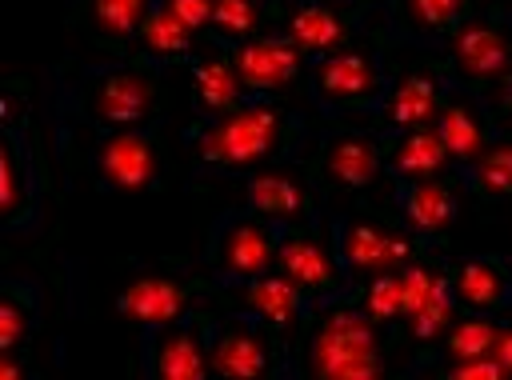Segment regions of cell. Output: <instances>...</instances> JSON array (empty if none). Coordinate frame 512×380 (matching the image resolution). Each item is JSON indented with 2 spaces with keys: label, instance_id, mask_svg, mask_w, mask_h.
<instances>
[{
  "label": "cell",
  "instance_id": "obj_1",
  "mask_svg": "<svg viewBox=\"0 0 512 380\" xmlns=\"http://www.w3.org/2000/svg\"><path fill=\"white\" fill-rule=\"evenodd\" d=\"M304 116L280 100H260L248 96L240 108L224 112V116H208L196 120L184 136L196 172H212V176H244L268 164H280L284 156H292L304 140Z\"/></svg>",
  "mask_w": 512,
  "mask_h": 380
},
{
  "label": "cell",
  "instance_id": "obj_2",
  "mask_svg": "<svg viewBox=\"0 0 512 380\" xmlns=\"http://www.w3.org/2000/svg\"><path fill=\"white\" fill-rule=\"evenodd\" d=\"M388 340L392 332L368 320L352 292L336 296L308 316L300 336V372L324 380H376L388 372Z\"/></svg>",
  "mask_w": 512,
  "mask_h": 380
},
{
  "label": "cell",
  "instance_id": "obj_3",
  "mask_svg": "<svg viewBox=\"0 0 512 380\" xmlns=\"http://www.w3.org/2000/svg\"><path fill=\"white\" fill-rule=\"evenodd\" d=\"M76 104H80V116L100 132L148 128L160 116L164 84L148 64V56H128L120 64L88 72L84 84L76 88Z\"/></svg>",
  "mask_w": 512,
  "mask_h": 380
},
{
  "label": "cell",
  "instance_id": "obj_4",
  "mask_svg": "<svg viewBox=\"0 0 512 380\" xmlns=\"http://www.w3.org/2000/svg\"><path fill=\"white\" fill-rule=\"evenodd\" d=\"M204 320L208 336V360L212 376L224 380H264V376H284L292 368V344L280 340L272 328L244 312H224V308H196Z\"/></svg>",
  "mask_w": 512,
  "mask_h": 380
},
{
  "label": "cell",
  "instance_id": "obj_5",
  "mask_svg": "<svg viewBox=\"0 0 512 380\" xmlns=\"http://www.w3.org/2000/svg\"><path fill=\"white\" fill-rule=\"evenodd\" d=\"M400 276H404V320H400L396 336L404 344L420 348L412 368H424L440 352V340L460 312V304L452 296V260L440 252V244H432L416 260H408L400 268Z\"/></svg>",
  "mask_w": 512,
  "mask_h": 380
},
{
  "label": "cell",
  "instance_id": "obj_6",
  "mask_svg": "<svg viewBox=\"0 0 512 380\" xmlns=\"http://www.w3.org/2000/svg\"><path fill=\"white\" fill-rule=\"evenodd\" d=\"M308 84H312V100L328 116H368L372 120L388 96L392 68L376 48L352 40L328 56H316L308 64Z\"/></svg>",
  "mask_w": 512,
  "mask_h": 380
},
{
  "label": "cell",
  "instance_id": "obj_7",
  "mask_svg": "<svg viewBox=\"0 0 512 380\" xmlns=\"http://www.w3.org/2000/svg\"><path fill=\"white\" fill-rule=\"evenodd\" d=\"M332 248L336 260L348 276V284H364L376 272H396L408 260H416L424 248H432V240L416 236L404 220L392 224L384 216H332Z\"/></svg>",
  "mask_w": 512,
  "mask_h": 380
},
{
  "label": "cell",
  "instance_id": "obj_8",
  "mask_svg": "<svg viewBox=\"0 0 512 380\" xmlns=\"http://www.w3.org/2000/svg\"><path fill=\"white\" fill-rule=\"evenodd\" d=\"M444 64L456 84L488 88L512 76V4L472 8L444 44Z\"/></svg>",
  "mask_w": 512,
  "mask_h": 380
},
{
  "label": "cell",
  "instance_id": "obj_9",
  "mask_svg": "<svg viewBox=\"0 0 512 380\" xmlns=\"http://www.w3.org/2000/svg\"><path fill=\"white\" fill-rule=\"evenodd\" d=\"M212 288H216L212 272H196L184 264L148 268L116 292V312L140 328H160V324H176L192 316L196 308H204Z\"/></svg>",
  "mask_w": 512,
  "mask_h": 380
},
{
  "label": "cell",
  "instance_id": "obj_10",
  "mask_svg": "<svg viewBox=\"0 0 512 380\" xmlns=\"http://www.w3.org/2000/svg\"><path fill=\"white\" fill-rule=\"evenodd\" d=\"M284 224L252 212V208H232L220 212L208 228L204 244V264L216 280H244L276 268V248H280Z\"/></svg>",
  "mask_w": 512,
  "mask_h": 380
},
{
  "label": "cell",
  "instance_id": "obj_11",
  "mask_svg": "<svg viewBox=\"0 0 512 380\" xmlns=\"http://www.w3.org/2000/svg\"><path fill=\"white\" fill-rule=\"evenodd\" d=\"M208 304L224 308V312H244V316L260 320L264 328H272L288 344H296L304 336L308 316L316 312V304L280 268L260 272V276H244V280H216Z\"/></svg>",
  "mask_w": 512,
  "mask_h": 380
},
{
  "label": "cell",
  "instance_id": "obj_12",
  "mask_svg": "<svg viewBox=\"0 0 512 380\" xmlns=\"http://www.w3.org/2000/svg\"><path fill=\"white\" fill-rule=\"evenodd\" d=\"M312 180L336 192H372L388 172V140L372 128H332L320 136L312 156Z\"/></svg>",
  "mask_w": 512,
  "mask_h": 380
},
{
  "label": "cell",
  "instance_id": "obj_13",
  "mask_svg": "<svg viewBox=\"0 0 512 380\" xmlns=\"http://www.w3.org/2000/svg\"><path fill=\"white\" fill-rule=\"evenodd\" d=\"M4 192H0V208H4V228L8 232H24L40 220V160H36V140L28 136L24 112H20V96L8 88L4 92Z\"/></svg>",
  "mask_w": 512,
  "mask_h": 380
},
{
  "label": "cell",
  "instance_id": "obj_14",
  "mask_svg": "<svg viewBox=\"0 0 512 380\" xmlns=\"http://www.w3.org/2000/svg\"><path fill=\"white\" fill-rule=\"evenodd\" d=\"M92 172L108 192H148L164 176V144L148 128H108L92 144Z\"/></svg>",
  "mask_w": 512,
  "mask_h": 380
},
{
  "label": "cell",
  "instance_id": "obj_15",
  "mask_svg": "<svg viewBox=\"0 0 512 380\" xmlns=\"http://www.w3.org/2000/svg\"><path fill=\"white\" fill-rule=\"evenodd\" d=\"M276 268L320 308L336 296H348L352 284L336 260L332 240L320 236L316 224H284L280 248H276Z\"/></svg>",
  "mask_w": 512,
  "mask_h": 380
},
{
  "label": "cell",
  "instance_id": "obj_16",
  "mask_svg": "<svg viewBox=\"0 0 512 380\" xmlns=\"http://www.w3.org/2000/svg\"><path fill=\"white\" fill-rule=\"evenodd\" d=\"M448 84H452V76H448V64L444 60H424L416 68L392 72L388 96L376 108L372 128L384 140H392L400 132H412V128H428L436 120V108H440Z\"/></svg>",
  "mask_w": 512,
  "mask_h": 380
},
{
  "label": "cell",
  "instance_id": "obj_17",
  "mask_svg": "<svg viewBox=\"0 0 512 380\" xmlns=\"http://www.w3.org/2000/svg\"><path fill=\"white\" fill-rule=\"evenodd\" d=\"M140 376H148V380H208L212 376L208 336H204L200 312H192L176 324L144 328V336H140Z\"/></svg>",
  "mask_w": 512,
  "mask_h": 380
},
{
  "label": "cell",
  "instance_id": "obj_18",
  "mask_svg": "<svg viewBox=\"0 0 512 380\" xmlns=\"http://www.w3.org/2000/svg\"><path fill=\"white\" fill-rule=\"evenodd\" d=\"M232 64L248 88V96H260V100H280V92L296 88L300 76L308 72V56L288 40L284 28L276 32H256L252 40L244 44H232Z\"/></svg>",
  "mask_w": 512,
  "mask_h": 380
},
{
  "label": "cell",
  "instance_id": "obj_19",
  "mask_svg": "<svg viewBox=\"0 0 512 380\" xmlns=\"http://www.w3.org/2000/svg\"><path fill=\"white\" fill-rule=\"evenodd\" d=\"M432 128L448 144L452 164L476 160L496 136H504L500 124H496V116H492V108H488V100H484V92L480 88H468V84H456V80L444 88V100L436 108Z\"/></svg>",
  "mask_w": 512,
  "mask_h": 380
},
{
  "label": "cell",
  "instance_id": "obj_20",
  "mask_svg": "<svg viewBox=\"0 0 512 380\" xmlns=\"http://www.w3.org/2000/svg\"><path fill=\"white\" fill-rule=\"evenodd\" d=\"M360 24H364V16L352 4H344V0H292L284 8V20H280V28L288 32V40L308 60L328 56V52L352 44L356 32H360Z\"/></svg>",
  "mask_w": 512,
  "mask_h": 380
},
{
  "label": "cell",
  "instance_id": "obj_21",
  "mask_svg": "<svg viewBox=\"0 0 512 380\" xmlns=\"http://www.w3.org/2000/svg\"><path fill=\"white\" fill-rule=\"evenodd\" d=\"M244 208L276 220V224H316V180H304L288 168H256L244 172Z\"/></svg>",
  "mask_w": 512,
  "mask_h": 380
},
{
  "label": "cell",
  "instance_id": "obj_22",
  "mask_svg": "<svg viewBox=\"0 0 512 380\" xmlns=\"http://www.w3.org/2000/svg\"><path fill=\"white\" fill-rule=\"evenodd\" d=\"M456 172H440V176H420V180H392L396 188V212L400 220L440 244V236L448 232V224L456 220V204H460V192H456Z\"/></svg>",
  "mask_w": 512,
  "mask_h": 380
},
{
  "label": "cell",
  "instance_id": "obj_23",
  "mask_svg": "<svg viewBox=\"0 0 512 380\" xmlns=\"http://www.w3.org/2000/svg\"><path fill=\"white\" fill-rule=\"evenodd\" d=\"M152 4L156 0H72L68 16H72V24H80V32L96 48L124 56L136 48Z\"/></svg>",
  "mask_w": 512,
  "mask_h": 380
},
{
  "label": "cell",
  "instance_id": "obj_24",
  "mask_svg": "<svg viewBox=\"0 0 512 380\" xmlns=\"http://www.w3.org/2000/svg\"><path fill=\"white\" fill-rule=\"evenodd\" d=\"M188 84H192V104L200 112V120L208 116H224L232 108H240L248 100V88L232 64V52L216 40H208V48L192 52L188 60Z\"/></svg>",
  "mask_w": 512,
  "mask_h": 380
},
{
  "label": "cell",
  "instance_id": "obj_25",
  "mask_svg": "<svg viewBox=\"0 0 512 380\" xmlns=\"http://www.w3.org/2000/svg\"><path fill=\"white\" fill-rule=\"evenodd\" d=\"M472 0H388L384 24L392 40L420 44V48H444L456 24L472 12Z\"/></svg>",
  "mask_w": 512,
  "mask_h": 380
},
{
  "label": "cell",
  "instance_id": "obj_26",
  "mask_svg": "<svg viewBox=\"0 0 512 380\" xmlns=\"http://www.w3.org/2000/svg\"><path fill=\"white\" fill-rule=\"evenodd\" d=\"M452 296L464 312H504L512 304V268L500 256L452 260Z\"/></svg>",
  "mask_w": 512,
  "mask_h": 380
},
{
  "label": "cell",
  "instance_id": "obj_27",
  "mask_svg": "<svg viewBox=\"0 0 512 380\" xmlns=\"http://www.w3.org/2000/svg\"><path fill=\"white\" fill-rule=\"evenodd\" d=\"M452 152L448 144L440 140V132L428 124V128H412V132H400L388 140V172L392 180H420V176H440V172H452Z\"/></svg>",
  "mask_w": 512,
  "mask_h": 380
},
{
  "label": "cell",
  "instance_id": "obj_28",
  "mask_svg": "<svg viewBox=\"0 0 512 380\" xmlns=\"http://www.w3.org/2000/svg\"><path fill=\"white\" fill-rule=\"evenodd\" d=\"M452 172L480 204L512 200V136H496L476 160L456 164Z\"/></svg>",
  "mask_w": 512,
  "mask_h": 380
},
{
  "label": "cell",
  "instance_id": "obj_29",
  "mask_svg": "<svg viewBox=\"0 0 512 380\" xmlns=\"http://www.w3.org/2000/svg\"><path fill=\"white\" fill-rule=\"evenodd\" d=\"M136 48L148 60H188L196 52V32L164 0H156L152 12H148V20H144V28H140Z\"/></svg>",
  "mask_w": 512,
  "mask_h": 380
},
{
  "label": "cell",
  "instance_id": "obj_30",
  "mask_svg": "<svg viewBox=\"0 0 512 380\" xmlns=\"http://www.w3.org/2000/svg\"><path fill=\"white\" fill-rule=\"evenodd\" d=\"M276 8L264 4V0H212V24H208V40L232 48V44H244L252 40L256 32H264L268 16Z\"/></svg>",
  "mask_w": 512,
  "mask_h": 380
},
{
  "label": "cell",
  "instance_id": "obj_31",
  "mask_svg": "<svg viewBox=\"0 0 512 380\" xmlns=\"http://www.w3.org/2000/svg\"><path fill=\"white\" fill-rule=\"evenodd\" d=\"M352 300L360 304V312H364L368 320H376L380 328H388V332L396 336V328H400V320H404V276H400V268H396V272H376V276H368L364 284L352 288Z\"/></svg>",
  "mask_w": 512,
  "mask_h": 380
},
{
  "label": "cell",
  "instance_id": "obj_32",
  "mask_svg": "<svg viewBox=\"0 0 512 380\" xmlns=\"http://www.w3.org/2000/svg\"><path fill=\"white\" fill-rule=\"evenodd\" d=\"M496 332L500 324L488 316V312H456V320L448 324L444 340H440V352H436V364L440 360H468V356H488L492 344H496Z\"/></svg>",
  "mask_w": 512,
  "mask_h": 380
},
{
  "label": "cell",
  "instance_id": "obj_33",
  "mask_svg": "<svg viewBox=\"0 0 512 380\" xmlns=\"http://www.w3.org/2000/svg\"><path fill=\"white\" fill-rule=\"evenodd\" d=\"M36 292L28 284L8 280L4 284V300H0V352H20V344L36 332Z\"/></svg>",
  "mask_w": 512,
  "mask_h": 380
},
{
  "label": "cell",
  "instance_id": "obj_34",
  "mask_svg": "<svg viewBox=\"0 0 512 380\" xmlns=\"http://www.w3.org/2000/svg\"><path fill=\"white\" fill-rule=\"evenodd\" d=\"M436 372L448 376V380H500L504 376V368L492 352L488 356H468V360H440Z\"/></svg>",
  "mask_w": 512,
  "mask_h": 380
},
{
  "label": "cell",
  "instance_id": "obj_35",
  "mask_svg": "<svg viewBox=\"0 0 512 380\" xmlns=\"http://www.w3.org/2000/svg\"><path fill=\"white\" fill-rule=\"evenodd\" d=\"M480 92H484V100H488L500 132H512V76H504V80H496V84H488Z\"/></svg>",
  "mask_w": 512,
  "mask_h": 380
},
{
  "label": "cell",
  "instance_id": "obj_36",
  "mask_svg": "<svg viewBox=\"0 0 512 380\" xmlns=\"http://www.w3.org/2000/svg\"><path fill=\"white\" fill-rule=\"evenodd\" d=\"M196 36L200 32H208V24H212V0H164Z\"/></svg>",
  "mask_w": 512,
  "mask_h": 380
},
{
  "label": "cell",
  "instance_id": "obj_37",
  "mask_svg": "<svg viewBox=\"0 0 512 380\" xmlns=\"http://www.w3.org/2000/svg\"><path fill=\"white\" fill-rule=\"evenodd\" d=\"M492 356L500 360L504 376H512V324H500V332H496V344H492Z\"/></svg>",
  "mask_w": 512,
  "mask_h": 380
},
{
  "label": "cell",
  "instance_id": "obj_38",
  "mask_svg": "<svg viewBox=\"0 0 512 380\" xmlns=\"http://www.w3.org/2000/svg\"><path fill=\"white\" fill-rule=\"evenodd\" d=\"M344 4H352V8L360 12V16H368V12H380V8L388 4V0H344Z\"/></svg>",
  "mask_w": 512,
  "mask_h": 380
},
{
  "label": "cell",
  "instance_id": "obj_39",
  "mask_svg": "<svg viewBox=\"0 0 512 380\" xmlns=\"http://www.w3.org/2000/svg\"><path fill=\"white\" fill-rule=\"evenodd\" d=\"M476 8H500V4H508V0H472Z\"/></svg>",
  "mask_w": 512,
  "mask_h": 380
},
{
  "label": "cell",
  "instance_id": "obj_40",
  "mask_svg": "<svg viewBox=\"0 0 512 380\" xmlns=\"http://www.w3.org/2000/svg\"><path fill=\"white\" fill-rule=\"evenodd\" d=\"M264 4H272V8H276V4H280V0H264Z\"/></svg>",
  "mask_w": 512,
  "mask_h": 380
}]
</instances>
